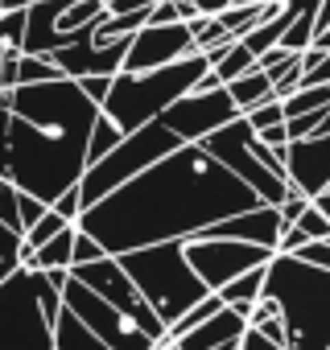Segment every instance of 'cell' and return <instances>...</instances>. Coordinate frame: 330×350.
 I'll return each mask as SVG.
<instances>
[{"label":"cell","instance_id":"19","mask_svg":"<svg viewBox=\"0 0 330 350\" xmlns=\"http://www.w3.org/2000/svg\"><path fill=\"white\" fill-rule=\"evenodd\" d=\"M223 87H227V95H231V103H236L240 111H248V107H256V103L272 99V79H268L260 66L244 70L240 79H231V83H223Z\"/></svg>","mask_w":330,"mask_h":350},{"label":"cell","instance_id":"1","mask_svg":"<svg viewBox=\"0 0 330 350\" xmlns=\"http://www.w3.org/2000/svg\"><path fill=\"white\" fill-rule=\"evenodd\" d=\"M252 206H260V198L248 182L223 169L203 144H182L87 206L75 227L99 239L107 256H120L161 239H190L207 223Z\"/></svg>","mask_w":330,"mask_h":350},{"label":"cell","instance_id":"28","mask_svg":"<svg viewBox=\"0 0 330 350\" xmlns=\"http://www.w3.org/2000/svg\"><path fill=\"white\" fill-rule=\"evenodd\" d=\"M293 223L305 231V239H330V219H326V215L314 206V198H309V206H305V211H301Z\"/></svg>","mask_w":330,"mask_h":350},{"label":"cell","instance_id":"4","mask_svg":"<svg viewBox=\"0 0 330 350\" xmlns=\"http://www.w3.org/2000/svg\"><path fill=\"white\" fill-rule=\"evenodd\" d=\"M211 70L207 54H186L178 62H165V66H153V70H116L112 75V87L99 103V111L120 128V132H132L140 124H149L153 116H161L178 95H186L203 75Z\"/></svg>","mask_w":330,"mask_h":350},{"label":"cell","instance_id":"10","mask_svg":"<svg viewBox=\"0 0 330 350\" xmlns=\"http://www.w3.org/2000/svg\"><path fill=\"white\" fill-rule=\"evenodd\" d=\"M75 280H83L91 293H99L103 301H112L120 313H128L153 342H161L165 338V321L153 313V305L136 293V284L128 280V272L120 268V260L116 256H99V260H87V264H71L66 268Z\"/></svg>","mask_w":330,"mask_h":350},{"label":"cell","instance_id":"27","mask_svg":"<svg viewBox=\"0 0 330 350\" xmlns=\"http://www.w3.org/2000/svg\"><path fill=\"white\" fill-rule=\"evenodd\" d=\"M248 124H252V132H260V128H268V124H281L285 120V103L272 95V99H264V103H256V107H248V111H240Z\"/></svg>","mask_w":330,"mask_h":350},{"label":"cell","instance_id":"35","mask_svg":"<svg viewBox=\"0 0 330 350\" xmlns=\"http://www.w3.org/2000/svg\"><path fill=\"white\" fill-rule=\"evenodd\" d=\"M240 350H285V346H277L272 338H264L256 325H244V334H240Z\"/></svg>","mask_w":330,"mask_h":350},{"label":"cell","instance_id":"20","mask_svg":"<svg viewBox=\"0 0 330 350\" xmlns=\"http://www.w3.org/2000/svg\"><path fill=\"white\" fill-rule=\"evenodd\" d=\"M71 247H75V223L62 227L42 247H34V256L25 260V268H71Z\"/></svg>","mask_w":330,"mask_h":350},{"label":"cell","instance_id":"26","mask_svg":"<svg viewBox=\"0 0 330 350\" xmlns=\"http://www.w3.org/2000/svg\"><path fill=\"white\" fill-rule=\"evenodd\" d=\"M25 42V9H0V46L21 50Z\"/></svg>","mask_w":330,"mask_h":350},{"label":"cell","instance_id":"18","mask_svg":"<svg viewBox=\"0 0 330 350\" xmlns=\"http://www.w3.org/2000/svg\"><path fill=\"white\" fill-rule=\"evenodd\" d=\"M54 350H112L103 338H95L66 305L58 309V317H54Z\"/></svg>","mask_w":330,"mask_h":350},{"label":"cell","instance_id":"13","mask_svg":"<svg viewBox=\"0 0 330 350\" xmlns=\"http://www.w3.org/2000/svg\"><path fill=\"white\" fill-rule=\"evenodd\" d=\"M186 54H199L186 21H170V25H149L144 21L128 38V50H124V66L120 70H153V66H165V62H178Z\"/></svg>","mask_w":330,"mask_h":350},{"label":"cell","instance_id":"16","mask_svg":"<svg viewBox=\"0 0 330 350\" xmlns=\"http://www.w3.org/2000/svg\"><path fill=\"white\" fill-rule=\"evenodd\" d=\"M244 325H248V317H244L240 309L223 305L219 313H211L207 321H199L194 329H186L182 338H174V346H178V350H211V346L236 342V338L244 334Z\"/></svg>","mask_w":330,"mask_h":350},{"label":"cell","instance_id":"30","mask_svg":"<svg viewBox=\"0 0 330 350\" xmlns=\"http://www.w3.org/2000/svg\"><path fill=\"white\" fill-rule=\"evenodd\" d=\"M0 223L9 231H21V215H17V186L5 178L0 182Z\"/></svg>","mask_w":330,"mask_h":350},{"label":"cell","instance_id":"39","mask_svg":"<svg viewBox=\"0 0 330 350\" xmlns=\"http://www.w3.org/2000/svg\"><path fill=\"white\" fill-rule=\"evenodd\" d=\"M314 206H318V211H322V215L330 219V186H326L322 194H314Z\"/></svg>","mask_w":330,"mask_h":350},{"label":"cell","instance_id":"12","mask_svg":"<svg viewBox=\"0 0 330 350\" xmlns=\"http://www.w3.org/2000/svg\"><path fill=\"white\" fill-rule=\"evenodd\" d=\"M236 116H240V107L231 103L227 87H215V91H186V95H178L157 120L165 128H174L186 144H199L207 132H215L219 124H227Z\"/></svg>","mask_w":330,"mask_h":350},{"label":"cell","instance_id":"2","mask_svg":"<svg viewBox=\"0 0 330 350\" xmlns=\"http://www.w3.org/2000/svg\"><path fill=\"white\" fill-rule=\"evenodd\" d=\"M99 116L75 79L21 83L9 103V173L17 190L38 194L46 206L79 186L87 169V136Z\"/></svg>","mask_w":330,"mask_h":350},{"label":"cell","instance_id":"37","mask_svg":"<svg viewBox=\"0 0 330 350\" xmlns=\"http://www.w3.org/2000/svg\"><path fill=\"white\" fill-rule=\"evenodd\" d=\"M256 329H260L264 338H272L277 346H285V321H281V317H268V321H260Z\"/></svg>","mask_w":330,"mask_h":350},{"label":"cell","instance_id":"9","mask_svg":"<svg viewBox=\"0 0 330 350\" xmlns=\"http://www.w3.org/2000/svg\"><path fill=\"white\" fill-rule=\"evenodd\" d=\"M62 305L95 334V338H103L112 350H153L157 342L128 317V313H120L112 301H103L99 293H91L83 280H75V276H66V284H62Z\"/></svg>","mask_w":330,"mask_h":350},{"label":"cell","instance_id":"23","mask_svg":"<svg viewBox=\"0 0 330 350\" xmlns=\"http://www.w3.org/2000/svg\"><path fill=\"white\" fill-rule=\"evenodd\" d=\"M50 79H66L46 54H21L17 58V87L21 83H50Z\"/></svg>","mask_w":330,"mask_h":350},{"label":"cell","instance_id":"41","mask_svg":"<svg viewBox=\"0 0 330 350\" xmlns=\"http://www.w3.org/2000/svg\"><path fill=\"white\" fill-rule=\"evenodd\" d=\"M25 5H29V0H25Z\"/></svg>","mask_w":330,"mask_h":350},{"label":"cell","instance_id":"7","mask_svg":"<svg viewBox=\"0 0 330 350\" xmlns=\"http://www.w3.org/2000/svg\"><path fill=\"white\" fill-rule=\"evenodd\" d=\"M0 350H54V321L38 301V272L25 264L0 280Z\"/></svg>","mask_w":330,"mask_h":350},{"label":"cell","instance_id":"34","mask_svg":"<svg viewBox=\"0 0 330 350\" xmlns=\"http://www.w3.org/2000/svg\"><path fill=\"white\" fill-rule=\"evenodd\" d=\"M79 83V91L91 99V103H103V95H107V87H112V75H83V79H75Z\"/></svg>","mask_w":330,"mask_h":350},{"label":"cell","instance_id":"38","mask_svg":"<svg viewBox=\"0 0 330 350\" xmlns=\"http://www.w3.org/2000/svg\"><path fill=\"white\" fill-rule=\"evenodd\" d=\"M174 5H178V17H182V21L199 17V5H194V0H174Z\"/></svg>","mask_w":330,"mask_h":350},{"label":"cell","instance_id":"29","mask_svg":"<svg viewBox=\"0 0 330 350\" xmlns=\"http://www.w3.org/2000/svg\"><path fill=\"white\" fill-rule=\"evenodd\" d=\"M46 211H50V206H46V202H42L38 194H29V190H17V215H21V235H25V231H29V227H34V223H38V219L46 215Z\"/></svg>","mask_w":330,"mask_h":350},{"label":"cell","instance_id":"8","mask_svg":"<svg viewBox=\"0 0 330 350\" xmlns=\"http://www.w3.org/2000/svg\"><path fill=\"white\" fill-rule=\"evenodd\" d=\"M252 124L244 120V116H236V120H227V124H219L215 132H207L199 144L223 165V169H231L240 182H248L252 190H256V198L260 202H268V206H281L285 202V194H289V182L285 178H277V173L252 152Z\"/></svg>","mask_w":330,"mask_h":350},{"label":"cell","instance_id":"21","mask_svg":"<svg viewBox=\"0 0 330 350\" xmlns=\"http://www.w3.org/2000/svg\"><path fill=\"white\" fill-rule=\"evenodd\" d=\"M120 140H124V132H120V128L99 111V116H95V124H91V136H87V165H95V161H99L103 152H112Z\"/></svg>","mask_w":330,"mask_h":350},{"label":"cell","instance_id":"24","mask_svg":"<svg viewBox=\"0 0 330 350\" xmlns=\"http://www.w3.org/2000/svg\"><path fill=\"white\" fill-rule=\"evenodd\" d=\"M62 227H71V223H66V219H62V215H58V211L50 206V211H46V215H42V219H38V223H34V227L25 231V235H21V243H25V252L34 256V247H42L46 239H54V235H58Z\"/></svg>","mask_w":330,"mask_h":350},{"label":"cell","instance_id":"32","mask_svg":"<svg viewBox=\"0 0 330 350\" xmlns=\"http://www.w3.org/2000/svg\"><path fill=\"white\" fill-rule=\"evenodd\" d=\"M293 256H301L305 264H318V268H326V272H330V239H305Z\"/></svg>","mask_w":330,"mask_h":350},{"label":"cell","instance_id":"3","mask_svg":"<svg viewBox=\"0 0 330 350\" xmlns=\"http://www.w3.org/2000/svg\"><path fill=\"white\" fill-rule=\"evenodd\" d=\"M264 293L277 297L285 321V350L330 346V272L305 264L293 252H272L264 268Z\"/></svg>","mask_w":330,"mask_h":350},{"label":"cell","instance_id":"22","mask_svg":"<svg viewBox=\"0 0 330 350\" xmlns=\"http://www.w3.org/2000/svg\"><path fill=\"white\" fill-rule=\"evenodd\" d=\"M252 66H256V54H252V50H248L240 38H236V42L227 46V54H223V58H219L211 70H215L223 83H231V79H240V75H244V70H252Z\"/></svg>","mask_w":330,"mask_h":350},{"label":"cell","instance_id":"17","mask_svg":"<svg viewBox=\"0 0 330 350\" xmlns=\"http://www.w3.org/2000/svg\"><path fill=\"white\" fill-rule=\"evenodd\" d=\"M264 268H268V264H256V268L231 276L223 288H215V293L223 297V305H231V309H240V313L248 317V309H252V305L260 301V293H264Z\"/></svg>","mask_w":330,"mask_h":350},{"label":"cell","instance_id":"5","mask_svg":"<svg viewBox=\"0 0 330 350\" xmlns=\"http://www.w3.org/2000/svg\"><path fill=\"white\" fill-rule=\"evenodd\" d=\"M116 260H120V268L128 272V280L136 284V293L153 305V313L165 325H170L174 317H182L194 301H203L211 293L194 276V268L186 260V239H161V243L128 247Z\"/></svg>","mask_w":330,"mask_h":350},{"label":"cell","instance_id":"6","mask_svg":"<svg viewBox=\"0 0 330 350\" xmlns=\"http://www.w3.org/2000/svg\"><path fill=\"white\" fill-rule=\"evenodd\" d=\"M182 144H186V140H182L174 128H165L157 116H153L149 124L124 132V140H120L112 152H103L95 165L83 169V178H79V202H83V211L95 206L103 194H112L116 186H124L128 178H136L140 169H149L153 161H161L165 152H174V148H182Z\"/></svg>","mask_w":330,"mask_h":350},{"label":"cell","instance_id":"31","mask_svg":"<svg viewBox=\"0 0 330 350\" xmlns=\"http://www.w3.org/2000/svg\"><path fill=\"white\" fill-rule=\"evenodd\" d=\"M99 256H107V252L99 247V239H91L87 231H79V227H75V247H71V264H87V260H99Z\"/></svg>","mask_w":330,"mask_h":350},{"label":"cell","instance_id":"25","mask_svg":"<svg viewBox=\"0 0 330 350\" xmlns=\"http://www.w3.org/2000/svg\"><path fill=\"white\" fill-rule=\"evenodd\" d=\"M21 264H25L21 260V231H9L5 223H0V280L13 276Z\"/></svg>","mask_w":330,"mask_h":350},{"label":"cell","instance_id":"36","mask_svg":"<svg viewBox=\"0 0 330 350\" xmlns=\"http://www.w3.org/2000/svg\"><path fill=\"white\" fill-rule=\"evenodd\" d=\"M256 136H260L264 144H272V148H285V144H289V132H285V120H281V124H268V128H260Z\"/></svg>","mask_w":330,"mask_h":350},{"label":"cell","instance_id":"33","mask_svg":"<svg viewBox=\"0 0 330 350\" xmlns=\"http://www.w3.org/2000/svg\"><path fill=\"white\" fill-rule=\"evenodd\" d=\"M66 223H79V215H83V202H79V186H71V190H62L54 202H50Z\"/></svg>","mask_w":330,"mask_h":350},{"label":"cell","instance_id":"40","mask_svg":"<svg viewBox=\"0 0 330 350\" xmlns=\"http://www.w3.org/2000/svg\"><path fill=\"white\" fill-rule=\"evenodd\" d=\"M314 46H322V50H330V25H326L322 33H314Z\"/></svg>","mask_w":330,"mask_h":350},{"label":"cell","instance_id":"42","mask_svg":"<svg viewBox=\"0 0 330 350\" xmlns=\"http://www.w3.org/2000/svg\"><path fill=\"white\" fill-rule=\"evenodd\" d=\"M0 182H5V178H0Z\"/></svg>","mask_w":330,"mask_h":350},{"label":"cell","instance_id":"14","mask_svg":"<svg viewBox=\"0 0 330 350\" xmlns=\"http://www.w3.org/2000/svg\"><path fill=\"white\" fill-rule=\"evenodd\" d=\"M124 50H128V38H79L71 46H58L50 50L46 58L66 75V79H83V75H116L124 66Z\"/></svg>","mask_w":330,"mask_h":350},{"label":"cell","instance_id":"43","mask_svg":"<svg viewBox=\"0 0 330 350\" xmlns=\"http://www.w3.org/2000/svg\"><path fill=\"white\" fill-rule=\"evenodd\" d=\"M326 350H330V346H326Z\"/></svg>","mask_w":330,"mask_h":350},{"label":"cell","instance_id":"15","mask_svg":"<svg viewBox=\"0 0 330 350\" xmlns=\"http://www.w3.org/2000/svg\"><path fill=\"white\" fill-rule=\"evenodd\" d=\"M285 173H289V186L301 190L305 198L322 194L330 186V132L289 140L285 144Z\"/></svg>","mask_w":330,"mask_h":350},{"label":"cell","instance_id":"11","mask_svg":"<svg viewBox=\"0 0 330 350\" xmlns=\"http://www.w3.org/2000/svg\"><path fill=\"white\" fill-rule=\"evenodd\" d=\"M268 256H272V247L244 243V239H186V260L211 293L223 288L231 276H240L256 264H268Z\"/></svg>","mask_w":330,"mask_h":350}]
</instances>
